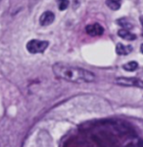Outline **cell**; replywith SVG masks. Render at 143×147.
<instances>
[{"label": "cell", "instance_id": "5b68a950", "mask_svg": "<svg viewBox=\"0 0 143 147\" xmlns=\"http://www.w3.org/2000/svg\"><path fill=\"white\" fill-rule=\"evenodd\" d=\"M55 15L51 11H45L40 17V24L42 26H47L53 23Z\"/></svg>", "mask_w": 143, "mask_h": 147}, {"label": "cell", "instance_id": "8992f818", "mask_svg": "<svg viewBox=\"0 0 143 147\" xmlns=\"http://www.w3.org/2000/svg\"><path fill=\"white\" fill-rule=\"evenodd\" d=\"M115 51L118 55H128L133 51V47L130 45L125 46L122 43H118L116 45Z\"/></svg>", "mask_w": 143, "mask_h": 147}, {"label": "cell", "instance_id": "6da1fadb", "mask_svg": "<svg viewBox=\"0 0 143 147\" xmlns=\"http://www.w3.org/2000/svg\"><path fill=\"white\" fill-rule=\"evenodd\" d=\"M52 71L58 79L72 83H89L95 80L94 73L79 67L62 63H55L52 66Z\"/></svg>", "mask_w": 143, "mask_h": 147}, {"label": "cell", "instance_id": "52a82bcc", "mask_svg": "<svg viewBox=\"0 0 143 147\" xmlns=\"http://www.w3.org/2000/svg\"><path fill=\"white\" fill-rule=\"evenodd\" d=\"M118 36L127 41H134L136 39V36L133 33H130L128 30L121 29L118 30Z\"/></svg>", "mask_w": 143, "mask_h": 147}, {"label": "cell", "instance_id": "277c9868", "mask_svg": "<svg viewBox=\"0 0 143 147\" xmlns=\"http://www.w3.org/2000/svg\"><path fill=\"white\" fill-rule=\"evenodd\" d=\"M86 32L92 36H102L104 32V27L99 24V23H94L92 25H88L86 26Z\"/></svg>", "mask_w": 143, "mask_h": 147}, {"label": "cell", "instance_id": "9c48e42d", "mask_svg": "<svg viewBox=\"0 0 143 147\" xmlns=\"http://www.w3.org/2000/svg\"><path fill=\"white\" fill-rule=\"evenodd\" d=\"M117 24L120 25V26H122L123 28H125L126 30H130L133 28V26L131 25V23L126 18L119 19V20H117Z\"/></svg>", "mask_w": 143, "mask_h": 147}, {"label": "cell", "instance_id": "3957f363", "mask_svg": "<svg viewBox=\"0 0 143 147\" xmlns=\"http://www.w3.org/2000/svg\"><path fill=\"white\" fill-rule=\"evenodd\" d=\"M116 83L122 86H137L143 88V81L136 78L120 77L116 79Z\"/></svg>", "mask_w": 143, "mask_h": 147}, {"label": "cell", "instance_id": "7a4b0ae2", "mask_svg": "<svg viewBox=\"0 0 143 147\" xmlns=\"http://www.w3.org/2000/svg\"><path fill=\"white\" fill-rule=\"evenodd\" d=\"M49 42L47 41H41L37 39H32L26 44V49L29 53L36 54L43 53L48 47Z\"/></svg>", "mask_w": 143, "mask_h": 147}, {"label": "cell", "instance_id": "8fae6325", "mask_svg": "<svg viewBox=\"0 0 143 147\" xmlns=\"http://www.w3.org/2000/svg\"><path fill=\"white\" fill-rule=\"evenodd\" d=\"M57 2L58 3L59 9L61 11L67 9L69 5V0H57Z\"/></svg>", "mask_w": 143, "mask_h": 147}, {"label": "cell", "instance_id": "4fadbf2b", "mask_svg": "<svg viewBox=\"0 0 143 147\" xmlns=\"http://www.w3.org/2000/svg\"><path fill=\"white\" fill-rule=\"evenodd\" d=\"M141 52H142V53H143V44L141 45Z\"/></svg>", "mask_w": 143, "mask_h": 147}, {"label": "cell", "instance_id": "7c38bea8", "mask_svg": "<svg viewBox=\"0 0 143 147\" xmlns=\"http://www.w3.org/2000/svg\"><path fill=\"white\" fill-rule=\"evenodd\" d=\"M140 22H141V24H142V26L143 29V15H142V16L140 17Z\"/></svg>", "mask_w": 143, "mask_h": 147}, {"label": "cell", "instance_id": "30bf717a", "mask_svg": "<svg viewBox=\"0 0 143 147\" xmlns=\"http://www.w3.org/2000/svg\"><path fill=\"white\" fill-rule=\"evenodd\" d=\"M122 67L125 70L131 72V71H135L138 69V63L136 61H131V62H129L127 63L124 64Z\"/></svg>", "mask_w": 143, "mask_h": 147}, {"label": "cell", "instance_id": "ba28073f", "mask_svg": "<svg viewBox=\"0 0 143 147\" xmlns=\"http://www.w3.org/2000/svg\"><path fill=\"white\" fill-rule=\"evenodd\" d=\"M121 0H106L107 6L112 10H118L120 8Z\"/></svg>", "mask_w": 143, "mask_h": 147}]
</instances>
